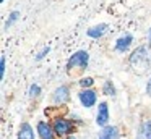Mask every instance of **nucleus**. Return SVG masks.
<instances>
[{"instance_id":"1","label":"nucleus","mask_w":151,"mask_h":139,"mask_svg":"<svg viewBox=\"0 0 151 139\" xmlns=\"http://www.w3.org/2000/svg\"><path fill=\"white\" fill-rule=\"evenodd\" d=\"M128 66L135 74L143 76L151 70V45H138L128 55Z\"/></svg>"},{"instance_id":"2","label":"nucleus","mask_w":151,"mask_h":139,"mask_svg":"<svg viewBox=\"0 0 151 139\" xmlns=\"http://www.w3.org/2000/svg\"><path fill=\"white\" fill-rule=\"evenodd\" d=\"M52 128L55 131L57 138H70L73 136V131H75V121L72 118H67V116H57L52 121Z\"/></svg>"},{"instance_id":"3","label":"nucleus","mask_w":151,"mask_h":139,"mask_svg":"<svg viewBox=\"0 0 151 139\" xmlns=\"http://www.w3.org/2000/svg\"><path fill=\"white\" fill-rule=\"evenodd\" d=\"M89 65V53L86 50H76L75 53L70 55L68 61H67V71L72 73L75 70H86Z\"/></svg>"},{"instance_id":"4","label":"nucleus","mask_w":151,"mask_h":139,"mask_svg":"<svg viewBox=\"0 0 151 139\" xmlns=\"http://www.w3.org/2000/svg\"><path fill=\"white\" fill-rule=\"evenodd\" d=\"M109 120H111V112H109V103L107 102H99L98 103V110H96V125L99 128H104L109 125Z\"/></svg>"},{"instance_id":"5","label":"nucleus","mask_w":151,"mask_h":139,"mask_svg":"<svg viewBox=\"0 0 151 139\" xmlns=\"http://www.w3.org/2000/svg\"><path fill=\"white\" fill-rule=\"evenodd\" d=\"M78 100L85 108H91L98 103V92L94 89H81L78 92Z\"/></svg>"},{"instance_id":"6","label":"nucleus","mask_w":151,"mask_h":139,"mask_svg":"<svg viewBox=\"0 0 151 139\" xmlns=\"http://www.w3.org/2000/svg\"><path fill=\"white\" fill-rule=\"evenodd\" d=\"M36 133L39 139H55L57 134L52 128V123L46 121V120H39L36 125Z\"/></svg>"},{"instance_id":"7","label":"nucleus","mask_w":151,"mask_h":139,"mask_svg":"<svg viewBox=\"0 0 151 139\" xmlns=\"http://www.w3.org/2000/svg\"><path fill=\"white\" fill-rule=\"evenodd\" d=\"M70 87L65 86V84H62V86L55 87L52 92V102L55 103V105H65L67 102L70 100Z\"/></svg>"},{"instance_id":"8","label":"nucleus","mask_w":151,"mask_h":139,"mask_svg":"<svg viewBox=\"0 0 151 139\" xmlns=\"http://www.w3.org/2000/svg\"><path fill=\"white\" fill-rule=\"evenodd\" d=\"M132 44H133V36H132L130 32H125V34H122L120 37L115 41L114 50L119 52V53H125V52L130 50Z\"/></svg>"},{"instance_id":"9","label":"nucleus","mask_w":151,"mask_h":139,"mask_svg":"<svg viewBox=\"0 0 151 139\" xmlns=\"http://www.w3.org/2000/svg\"><path fill=\"white\" fill-rule=\"evenodd\" d=\"M135 139H151V118L143 120L137 128Z\"/></svg>"},{"instance_id":"10","label":"nucleus","mask_w":151,"mask_h":139,"mask_svg":"<svg viewBox=\"0 0 151 139\" xmlns=\"http://www.w3.org/2000/svg\"><path fill=\"white\" fill-rule=\"evenodd\" d=\"M36 134L34 133V128L29 125L28 121H23L18 128V134H17V139H36Z\"/></svg>"},{"instance_id":"11","label":"nucleus","mask_w":151,"mask_h":139,"mask_svg":"<svg viewBox=\"0 0 151 139\" xmlns=\"http://www.w3.org/2000/svg\"><path fill=\"white\" fill-rule=\"evenodd\" d=\"M98 139H120V131H119L117 126L107 125L99 131Z\"/></svg>"},{"instance_id":"12","label":"nucleus","mask_w":151,"mask_h":139,"mask_svg":"<svg viewBox=\"0 0 151 139\" xmlns=\"http://www.w3.org/2000/svg\"><path fill=\"white\" fill-rule=\"evenodd\" d=\"M107 28L109 26L106 24V23H99V24H96V26H91V28L86 31V34H88V37H91V39H99V37H102V36L106 34Z\"/></svg>"},{"instance_id":"13","label":"nucleus","mask_w":151,"mask_h":139,"mask_svg":"<svg viewBox=\"0 0 151 139\" xmlns=\"http://www.w3.org/2000/svg\"><path fill=\"white\" fill-rule=\"evenodd\" d=\"M102 94L104 96H109V97H114L115 94H117V91H115V86H114V83H112L111 79H106L104 83H102Z\"/></svg>"},{"instance_id":"14","label":"nucleus","mask_w":151,"mask_h":139,"mask_svg":"<svg viewBox=\"0 0 151 139\" xmlns=\"http://www.w3.org/2000/svg\"><path fill=\"white\" fill-rule=\"evenodd\" d=\"M18 18H20V11H17V10H13V11L8 15V18H7V21H5V26L4 28L5 29H8V28H12V26L15 24V23L18 21Z\"/></svg>"},{"instance_id":"15","label":"nucleus","mask_w":151,"mask_h":139,"mask_svg":"<svg viewBox=\"0 0 151 139\" xmlns=\"http://www.w3.org/2000/svg\"><path fill=\"white\" fill-rule=\"evenodd\" d=\"M78 84H80L81 89H93V86H94V79H93L91 76H85V78H81V79L78 81Z\"/></svg>"},{"instance_id":"16","label":"nucleus","mask_w":151,"mask_h":139,"mask_svg":"<svg viewBox=\"0 0 151 139\" xmlns=\"http://www.w3.org/2000/svg\"><path fill=\"white\" fill-rule=\"evenodd\" d=\"M41 92H42V89H41V86L36 83H33L29 86V89H28V94H29L31 99H37V97L41 96Z\"/></svg>"},{"instance_id":"17","label":"nucleus","mask_w":151,"mask_h":139,"mask_svg":"<svg viewBox=\"0 0 151 139\" xmlns=\"http://www.w3.org/2000/svg\"><path fill=\"white\" fill-rule=\"evenodd\" d=\"M49 52H50V47H49V45H46V47H42V50H39V52L36 53V57H34V60H36V61H41L42 58H46V55L49 53Z\"/></svg>"},{"instance_id":"18","label":"nucleus","mask_w":151,"mask_h":139,"mask_svg":"<svg viewBox=\"0 0 151 139\" xmlns=\"http://www.w3.org/2000/svg\"><path fill=\"white\" fill-rule=\"evenodd\" d=\"M5 71H7V58H5V55H2L0 57V78L2 79L5 78Z\"/></svg>"},{"instance_id":"19","label":"nucleus","mask_w":151,"mask_h":139,"mask_svg":"<svg viewBox=\"0 0 151 139\" xmlns=\"http://www.w3.org/2000/svg\"><path fill=\"white\" fill-rule=\"evenodd\" d=\"M146 94L151 97V76H150V79L146 81Z\"/></svg>"},{"instance_id":"20","label":"nucleus","mask_w":151,"mask_h":139,"mask_svg":"<svg viewBox=\"0 0 151 139\" xmlns=\"http://www.w3.org/2000/svg\"><path fill=\"white\" fill-rule=\"evenodd\" d=\"M148 45H151V28H150V31H148Z\"/></svg>"},{"instance_id":"21","label":"nucleus","mask_w":151,"mask_h":139,"mask_svg":"<svg viewBox=\"0 0 151 139\" xmlns=\"http://www.w3.org/2000/svg\"><path fill=\"white\" fill-rule=\"evenodd\" d=\"M67 139H76V138H75V136H70V138H67Z\"/></svg>"},{"instance_id":"22","label":"nucleus","mask_w":151,"mask_h":139,"mask_svg":"<svg viewBox=\"0 0 151 139\" xmlns=\"http://www.w3.org/2000/svg\"><path fill=\"white\" fill-rule=\"evenodd\" d=\"M0 2H5V0H0Z\"/></svg>"}]
</instances>
